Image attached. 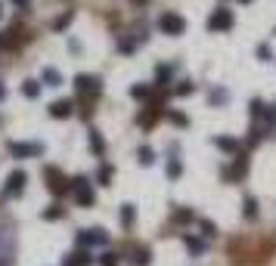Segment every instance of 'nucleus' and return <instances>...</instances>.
Returning a JSON list of instances; mask_svg holds the SVG:
<instances>
[{
	"mask_svg": "<svg viewBox=\"0 0 276 266\" xmlns=\"http://www.w3.org/2000/svg\"><path fill=\"white\" fill-rule=\"evenodd\" d=\"M158 31L168 34V37H177V34L186 31V19L177 16V13H162V16H158Z\"/></svg>",
	"mask_w": 276,
	"mask_h": 266,
	"instance_id": "nucleus-1",
	"label": "nucleus"
},
{
	"mask_svg": "<svg viewBox=\"0 0 276 266\" xmlns=\"http://www.w3.org/2000/svg\"><path fill=\"white\" fill-rule=\"evenodd\" d=\"M72 195H74V201H78V204L93 207V189H90V183H87L84 177L72 180Z\"/></svg>",
	"mask_w": 276,
	"mask_h": 266,
	"instance_id": "nucleus-2",
	"label": "nucleus"
},
{
	"mask_svg": "<svg viewBox=\"0 0 276 266\" xmlns=\"http://www.w3.org/2000/svg\"><path fill=\"white\" fill-rule=\"evenodd\" d=\"M25 183H28V173H25V170L10 173V180H6V186H3V198H16V195H22Z\"/></svg>",
	"mask_w": 276,
	"mask_h": 266,
	"instance_id": "nucleus-3",
	"label": "nucleus"
},
{
	"mask_svg": "<svg viewBox=\"0 0 276 266\" xmlns=\"http://www.w3.org/2000/svg\"><path fill=\"white\" fill-rule=\"evenodd\" d=\"M74 242H78L81 248H87V245H106L109 235H106V229H84V232L74 235Z\"/></svg>",
	"mask_w": 276,
	"mask_h": 266,
	"instance_id": "nucleus-4",
	"label": "nucleus"
},
{
	"mask_svg": "<svg viewBox=\"0 0 276 266\" xmlns=\"http://www.w3.org/2000/svg\"><path fill=\"white\" fill-rule=\"evenodd\" d=\"M208 28H211V31H227V28H233V13L227 10V6L214 10V16L208 19Z\"/></svg>",
	"mask_w": 276,
	"mask_h": 266,
	"instance_id": "nucleus-5",
	"label": "nucleus"
},
{
	"mask_svg": "<svg viewBox=\"0 0 276 266\" xmlns=\"http://www.w3.org/2000/svg\"><path fill=\"white\" fill-rule=\"evenodd\" d=\"M74 93H81V96H96V93H99V81L90 78V74H78V78H74Z\"/></svg>",
	"mask_w": 276,
	"mask_h": 266,
	"instance_id": "nucleus-6",
	"label": "nucleus"
},
{
	"mask_svg": "<svg viewBox=\"0 0 276 266\" xmlns=\"http://www.w3.org/2000/svg\"><path fill=\"white\" fill-rule=\"evenodd\" d=\"M10 152H13V158H19V161H22V158L40 155V152H44V146H40V143H13Z\"/></svg>",
	"mask_w": 276,
	"mask_h": 266,
	"instance_id": "nucleus-7",
	"label": "nucleus"
},
{
	"mask_svg": "<svg viewBox=\"0 0 276 266\" xmlns=\"http://www.w3.org/2000/svg\"><path fill=\"white\" fill-rule=\"evenodd\" d=\"M90 263H93V257H90L84 248H78V251H72L69 257H65L62 266H90Z\"/></svg>",
	"mask_w": 276,
	"mask_h": 266,
	"instance_id": "nucleus-8",
	"label": "nucleus"
},
{
	"mask_svg": "<svg viewBox=\"0 0 276 266\" xmlns=\"http://www.w3.org/2000/svg\"><path fill=\"white\" fill-rule=\"evenodd\" d=\"M72 115V102L69 99H59V102L50 105V118H69Z\"/></svg>",
	"mask_w": 276,
	"mask_h": 266,
	"instance_id": "nucleus-9",
	"label": "nucleus"
},
{
	"mask_svg": "<svg viewBox=\"0 0 276 266\" xmlns=\"http://www.w3.org/2000/svg\"><path fill=\"white\" fill-rule=\"evenodd\" d=\"M47 180H50V189H53L56 195L65 192V183H62V177H59V170H56V167H47Z\"/></svg>",
	"mask_w": 276,
	"mask_h": 266,
	"instance_id": "nucleus-10",
	"label": "nucleus"
},
{
	"mask_svg": "<svg viewBox=\"0 0 276 266\" xmlns=\"http://www.w3.org/2000/svg\"><path fill=\"white\" fill-rule=\"evenodd\" d=\"M242 173H245V158H239V161L233 164V167H227V170H223V177H227V180H239Z\"/></svg>",
	"mask_w": 276,
	"mask_h": 266,
	"instance_id": "nucleus-11",
	"label": "nucleus"
},
{
	"mask_svg": "<svg viewBox=\"0 0 276 266\" xmlns=\"http://www.w3.org/2000/svg\"><path fill=\"white\" fill-rule=\"evenodd\" d=\"M62 84V74L56 68H44V87H59Z\"/></svg>",
	"mask_w": 276,
	"mask_h": 266,
	"instance_id": "nucleus-12",
	"label": "nucleus"
},
{
	"mask_svg": "<svg viewBox=\"0 0 276 266\" xmlns=\"http://www.w3.org/2000/svg\"><path fill=\"white\" fill-rule=\"evenodd\" d=\"M214 146H217V149H223V152H236V149H239V143H236L233 136H217V139H214Z\"/></svg>",
	"mask_w": 276,
	"mask_h": 266,
	"instance_id": "nucleus-13",
	"label": "nucleus"
},
{
	"mask_svg": "<svg viewBox=\"0 0 276 266\" xmlns=\"http://www.w3.org/2000/svg\"><path fill=\"white\" fill-rule=\"evenodd\" d=\"M186 248H189L192 257H199V254L205 251V242H202V238H196V235H186Z\"/></svg>",
	"mask_w": 276,
	"mask_h": 266,
	"instance_id": "nucleus-14",
	"label": "nucleus"
},
{
	"mask_svg": "<svg viewBox=\"0 0 276 266\" xmlns=\"http://www.w3.org/2000/svg\"><path fill=\"white\" fill-rule=\"evenodd\" d=\"M90 149H93V155H103L106 152V143H103V136H99L96 130H90Z\"/></svg>",
	"mask_w": 276,
	"mask_h": 266,
	"instance_id": "nucleus-15",
	"label": "nucleus"
},
{
	"mask_svg": "<svg viewBox=\"0 0 276 266\" xmlns=\"http://www.w3.org/2000/svg\"><path fill=\"white\" fill-rule=\"evenodd\" d=\"M140 164H146V167H149V164H155V149H149V146H140Z\"/></svg>",
	"mask_w": 276,
	"mask_h": 266,
	"instance_id": "nucleus-16",
	"label": "nucleus"
},
{
	"mask_svg": "<svg viewBox=\"0 0 276 266\" xmlns=\"http://www.w3.org/2000/svg\"><path fill=\"white\" fill-rule=\"evenodd\" d=\"M37 93H40V84H37V81H25V84H22V96L37 99Z\"/></svg>",
	"mask_w": 276,
	"mask_h": 266,
	"instance_id": "nucleus-17",
	"label": "nucleus"
},
{
	"mask_svg": "<svg viewBox=\"0 0 276 266\" xmlns=\"http://www.w3.org/2000/svg\"><path fill=\"white\" fill-rule=\"evenodd\" d=\"M96 180L103 183V186H109V180H112V164H99V170H96Z\"/></svg>",
	"mask_w": 276,
	"mask_h": 266,
	"instance_id": "nucleus-18",
	"label": "nucleus"
},
{
	"mask_svg": "<svg viewBox=\"0 0 276 266\" xmlns=\"http://www.w3.org/2000/svg\"><path fill=\"white\" fill-rule=\"evenodd\" d=\"M133 220H137V211H133V204H124V207H121V223H124V226H130Z\"/></svg>",
	"mask_w": 276,
	"mask_h": 266,
	"instance_id": "nucleus-19",
	"label": "nucleus"
},
{
	"mask_svg": "<svg viewBox=\"0 0 276 266\" xmlns=\"http://www.w3.org/2000/svg\"><path fill=\"white\" fill-rule=\"evenodd\" d=\"M62 217H65V211H62L59 204H53L50 211H44V220H62Z\"/></svg>",
	"mask_w": 276,
	"mask_h": 266,
	"instance_id": "nucleus-20",
	"label": "nucleus"
},
{
	"mask_svg": "<svg viewBox=\"0 0 276 266\" xmlns=\"http://www.w3.org/2000/svg\"><path fill=\"white\" fill-rule=\"evenodd\" d=\"M149 93H152V84H140V87H133V99H143V96H149Z\"/></svg>",
	"mask_w": 276,
	"mask_h": 266,
	"instance_id": "nucleus-21",
	"label": "nucleus"
},
{
	"mask_svg": "<svg viewBox=\"0 0 276 266\" xmlns=\"http://www.w3.org/2000/svg\"><path fill=\"white\" fill-rule=\"evenodd\" d=\"M264 115H267V105L261 102V99H255L252 102V118H264Z\"/></svg>",
	"mask_w": 276,
	"mask_h": 266,
	"instance_id": "nucleus-22",
	"label": "nucleus"
},
{
	"mask_svg": "<svg viewBox=\"0 0 276 266\" xmlns=\"http://www.w3.org/2000/svg\"><path fill=\"white\" fill-rule=\"evenodd\" d=\"M180 173H183V164L177 161V158H174V161L168 164V177H171V180H177V177H180Z\"/></svg>",
	"mask_w": 276,
	"mask_h": 266,
	"instance_id": "nucleus-23",
	"label": "nucleus"
},
{
	"mask_svg": "<svg viewBox=\"0 0 276 266\" xmlns=\"http://www.w3.org/2000/svg\"><path fill=\"white\" fill-rule=\"evenodd\" d=\"M245 217H258V201L255 198H245Z\"/></svg>",
	"mask_w": 276,
	"mask_h": 266,
	"instance_id": "nucleus-24",
	"label": "nucleus"
},
{
	"mask_svg": "<svg viewBox=\"0 0 276 266\" xmlns=\"http://www.w3.org/2000/svg\"><path fill=\"white\" fill-rule=\"evenodd\" d=\"M199 229H202V232H205V235H208V238H211V235H217V229H214V223H208V220H202V223H199Z\"/></svg>",
	"mask_w": 276,
	"mask_h": 266,
	"instance_id": "nucleus-25",
	"label": "nucleus"
},
{
	"mask_svg": "<svg viewBox=\"0 0 276 266\" xmlns=\"http://www.w3.org/2000/svg\"><path fill=\"white\" fill-rule=\"evenodd\" d=\"M99 266H118V257L115 254H103L99 257Z\"/></svg>",
	"mask_w": 276,
	"mask_h": 266,
	"instance_id": "nucleus-26",
	"label": "nucleus"
},
{
	"mask_svg": "<svg viewBox=\"0 0 276 266\" xmlns=\"http://www.w3.org/2000/svg\"><path fill=\"white\" fill-rule=\"evenodd\" d=\"M171 121H174V124H180V127H186V124H189V118H186L183 112H171Z\"/></svg>",
	"mask_w": 276,
	"mask_h": 266,
	"instance_id": "nucleus-27",
	"label": "nucleus"
},
{
	"mask_svg": "<svg viewBox=\"0 0 276 266\" xmlns=\"http://www.w3.org/2000/svg\"><path fill=\"white\" fill-rule=\"evenodd\" d=\"M174 93H180V96H186V93H192V84L189 81H183L180 87H174Z\"/></svg>",
	"mask_w": 276,
	"mask_h": 266,
	"instance_id": "nucleus-28",
	"label": "nucleus"
},
{
	"mask_svg": "<svg viewBox=\"0 0 276 266\" xmlns=\"http://www.w3.org/2000/svg\"><path fill=\"white\" fill-rule=\"evenodd\" d=\"M189 217H192L189 211H174V220H177V223H186Z\"/></svg>",
	"mask_w": 276,
	"mask_h": 266,
	"instance_id": "nucleus-29",
	"label": "nucleus"
},
{
	"mask_svg": "<svg viewBox=\"0 0 276 266\" xmlns=\"http://www.w3.org/2000/svg\"><path fill=\"white\" fill-rule=\"evenodd\" d=\"M69 19H72V13H65V16H62V19H59V22H56V25H53V28H56V31H62V28H65V25H69Z\"/></svg>",
	"mask_w": 276,
	"mask_h": 266,
	"instance_id": "nucleus-30",
	"label": "nucleus"
},
{
	"mask_svg": "<svg viewBox=\"0 0 276 266\" xmlns=\"http://www.w3.org/2000/svg\"><path fill=\"white\" fill-rule=\"evenodd\" d=\"M223 99H227V93H223V90H214V93H211V102H214V105L223 102Z\"/></svg>",
	"mask_w": 276,
	"mask_h": 266,
	"instance_id": "nucleus-31",
	"label": "nucleus"
},
{
	"mask_svg": "<svg viewBox=\"0 0 276 266\" xmlns=\"http://www.w3.org/2000/svg\"><path fill=\"white\" fill-rule=\"evenodd\" d=\"M258 56H261V59L267 62V59H270V47H261V50H258Z\"/></svg>",
	"mask_w": 276,
	"mask_h": 266,
	"instance_id": "nucleus-32",
	"label": "nucleus"
},
{
	"mask_svg": "<svg viewBox=\"0 0 276 266\" xmlns=\"http://www.w3.org/2000/svg\"><path fill=\"white\" fill-rule=\"evenodd\" d=\"M28 3L31 0H16V6H22V10H28Z\"/></svg>",
	"mask_w": 276,
	"mask_h": 266,
	"instance_id": "nucleus-33",
	"label": "nucleus"
},
{
	"mask_svg": "<svg viewBox=\"0 0 276 266\" xmlns=\"http://www.w3.org/2000/svg\"><path fill=\"white\" fill-rule=\"evenodd\" d=\"M6 96V87H0V99H3Z\"/></svg>",
	"mask_w": 276,
	"mask_h": 266,
	"instance_id": "nucleus-34",
	"label": "nucleus"
},
{
	"mask_svg": "<svg viewBox=\"0 0 276 266\" xmlns=\"http://www.w3.org/2000/svg\"><path fill=\"white\" fill-rule=\"evenodd\" d=\"M239 3H252V0H239Z\"/></svg>",
	"mask_w": 276,
	"mask_h": 266,
	"instance_id": "nucleus-35",
	"label": "nucleus"
},
{
	"mask_svg": "<svg viewBox=\"0 0 276 266\" xmlns=\"http://www.w3.org/2000/svg\"><path fill=\"white\" fill-rule=\"evenodd\" d=\"M133 3H146V0H133Z\"/></svg>",
	"mask_w": 276,
	"mask_h": 266,
	"instance_id": "nucleus-36",
	"label": "nucleus"
},
{
	"mask_svg": "<svg viewBox=\"0 0 276 266\" xmlns=\"http://www.w3.org/2000/svg\"><path fill=\"white\" fill-rule=\"evenodd\" d=\"M0 16H3V3H0Z\"/></svg>",
	"mask_w": 276,
	"mask_h": 266,
	"instance_id": "nucleus-37",
	"label": "nucleus"
},
{
	"mask_svg": "<svg viewBox=\"0 0 276 266\" xmlns=\"http://www.w3.org/2000/svg\"><path fill=\"white\" fill-rule=\"evenodd\" d=\"M273 34H276V31H273Z\"/></svg>",
	"mask_w": 276,
	"mask_h": 266,
	"instance_id": "nucleus-38",
	"label": "nucleus"
}]
</instances>
